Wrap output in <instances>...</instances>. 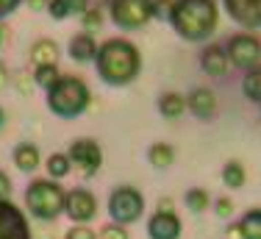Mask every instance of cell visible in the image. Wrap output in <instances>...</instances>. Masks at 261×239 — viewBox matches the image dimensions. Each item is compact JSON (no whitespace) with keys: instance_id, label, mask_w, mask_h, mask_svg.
<instances>
[{"instance_id":"1","label":"cell","mask_w":261,"mask_h":239,"mask_svg":"<svg viewBox=\"0 0 261 239\" xmlns=\"http://www.w3.org/2000/svg\"><path fill=\"white\" fill-rule=\"evenodd\" d=\"M170 22L184 39H206L217 28V3L214 0H175Z\"/></svg>"},{"instance_id":"2","label":"cell","mask_w":261,"mask_h":239,"mask_svg":"<svg viewBox=\"0 0 261 239\" xmlns=\"http://www.w3.org/2000/svg\"><path fill=\"white\" fill-rule=\"evenodd\" d=\"M139 67H142L139 50L125 39H111L97 50V70H100V78L109 81V84H114V86L134 81L136 73H139Z\"/></svg>"},{"instance_id":"3","label":"cell","mask_w":261,"mask_h":239,"mask_svg":"<svg viewBox=\"0 0 261 239\" xmlns=\"http://www.w3.org/2000/svg\"><path fill=\"white\" fill-rule=\"evenodd\" d=\"M47 103L59 117H75L89 106V89L81 78L64 75V78L56 81V86L47 92Z\"/></svg>"},{"instance_id":"4","label":"cell","mask_w":261,"mask_h":239,"mask_svg":"<svg viewBox=\"0 0 261 239\" xmlns=\"http://www.w3.org/2000/svg\"><path fill=\"white\" fill-rule=\"evenodd\" d=\"M64 200L67 198H64V192H61V186L53 184V181H34L25 192L28 209L42 220H53L56 214H61Z\"/></svg>"},{"instance_id":"5","label":"cell","mask_w":261,"mask_h":239,"mask_svg":"<svg viewBox=\"0 0 261 239\" xmlns=\"http://www.w3.org/2000/svg\"><path fill=\"white\" fill-rule=\"evenodd\" d=\"M153 17V0H111V20L120 28H139Z\"/></svg>"},{"instance_id":"6","label":"cell","mask_w":261,"mask_h":239,"mask_svg":"<svg viewBox=\"0 0 261 239\" xmlns=\"http://www.w3.org/2000/svg\"><path fill=\"white\" fill-rule=\"evenodd\" d=\"M109 209H111V217H114L117 223H134V220H139L145 203H142V195L136 189L122 186V189H117L114 195H111Z\"/></svg>"},{"instance_id":"7","label":"cell","mask_w":261,"mask_h":239,"mask_svg":"<svg viewBox=\"0 0 261 239\" xmlns=\"http://www.w3.org/2000/svg\"><path fill=\"white\" fill-rule=\"evenodd\" d=\"M228 59L233 61L236 67H256L261 59V42L256 36H233L231 45H228Z\"/></svg>"},{"instance_id":"8","label":"cell","mask_w":261,"mask_h":239,"mask_svg":"<svg viewBox=\"0 0 261 239\" xmlns=\"http://www.w3.org/2000/svg\"><path fill=\"white\" fill-rule=\"evenodd\" d=\"M0 239H31L22 211L14 209L9 200H0Z\"/></svg>"},{"instance_id":"9","label":"cell","mask_w":261,"mask_h":239,"mask_svg":"<svg viewBox=\"0 0 261 239\" xmlns=\"http://www.w3.org/2000/svg\"><path fill=\"white\" fill-rule=\"evenodd\" d=\"M70 161H75V164L84 170L86 175H92L97 167H100L103 153H100V148H97V142L78 139L75 145H72V150H70Z\"/></svg>"},{"instance_id":"10","label":"cell","mask_w":261,"mask_h":239,"mask_svg":"<svg viewBox=\"0 0 261 239\" xmlns=\"http://www.w3.org/2000/svg\"><path fill=\"white\" fill-rule=\"evenodd\" d=\"M225 9L245 28H261V0H225Z\"/></svg>"},{"instance_id":"11","label":"cell","mask_w":261,"mask_h":239,"mask_svg":"<svg viewBox=\"0 0 261 239\" xmlns=\"http://www.w3.org/2000/svg\"><path fill=\"white\" fill-rule=\"evenodd\" d=\"M64 209H67V214H70L72 220H75V223H86V220H92V217H95L97 203H95V198H92L89 192L75 189V192H70V195H67Z\"/></svg>"},{"instance_id":"12","label":"cell","mask_w":261,"mask_h":239,"mask_svg":"<svg viewBox=\"0 0 261 239\" xmlns=\"http://www.w3.org/2000/svg\"><path fill=\"white\" fill-rule=\"evenodd\" d=\"M147 234H150V239H178L181 236V220L170 211H159L147 223Z\"/></svg>"},{"instance_id":"13","label":"cell","mask_w":261,"mask_h":239,"mask_svg":"<svg viewBox=\"0 0 261 239\" xmlns=\"http://www.w3.org/2000/svg\"><path fill=\"white\" fill-rule=\"evenodd\" d=\"M228 50H222L220 45H211L206 53H203V70L208 75H225L228 73Z\"/></svg>"},{"instance_id":"14","label":"cell","mask_w":261,"mask_h":239,"mask_svg":"<svg viewBox=\"0 0 261 239\" xmlns=\"http://www.w3.org/2000/svg\"><path fill=\"white\" fill-rule=\"evenodd\" d=\"M189 109L195 111V117H211L217 111V98L211 89H195L189 95Z\"/></svg>"},{"instance_id":"15","label":"cell","mask_w":261,"mask_h":239,"mask_svg":"<svg viewBox=\"0 0 261 239\" xmlns=\"http://www.w3.org/2000/svg\"><path fill=\"white\" fill-rule=\"evenodd\" d=\"M31 59H34L36 67H56V59H59V47L50 39L36 42L34 50H31Z\"/></svg>"},{"instance_id":"16","label":"cell","mask_w":261,"mask_h":239,"mask_svg":"<svg viewBox=\"0 0 261 239\" xmlns=\"http://www.w3.org/2000/svg\"><path fill=\"white\" fill-rule=\"evenodd\" d=\"M70 56L75 61H89V59H97V45L89 34H81L70 42Z\"/></svg>"},{"instance_id":"17","label":"cell","mask_w":261,"mask_h":239,"mask_svg":"<svg viewBox=\"0 0 261 239\" xmlns=\"http://www.w3.org/2000/svg\"><path fill=\"white\" fill-rule=\"evenodd\" d=\"M236 231L242 234V239H261V209L245 214V220L239 223V228H236Z\"/></svg>"},{"instance_id":"18","label":"cell","mask_w":261,"mask_h":239,"mask_svg":"<svg viewBox=\"0 0 261 239\" xmlns=\"http://www.w3.org/2000/svg\"><path fill=\"white\" fill-rule=\"evenodd\" d=\"M159 109H161V114H164L167 119H175V117H181V114H184L186 100H184L181 95H175V92H170V95H164V98H161Z\"/></svg>"},{"instance_id":"19","label":"cell","mask_w":261,"mask_h":239,"mask_svg":"<svg viewBox=\"0 0 261 239\" xmlns=\"http://www.w3.org/2000/svg\"><path fill=\"white\" fill-rule=\"evenodd\" d=\"M78 11H86V0H53L50 3V14L56 17V20L78 14Z\"/></svg>"},{"instance_id":"20","label":"cell","mask_w":261,"mask_h":239,"mask_svg":"<svg viewBox=\"0 0 261 239\" xmlns=\"http://www.w3.org/2000/svg\"><path fill=\"white\" fill-rule=\"evenodd\" d=\"M14 161H17V167H22V170H36V164H39V150H36L34 145H20V148L14 150Z\"/></svg>"},{"instance_id":"21","label":"cell","mask_w":261,"mask_h":239,"mask_svg":"<svg viewBox=\"0 0 261 239\" xmlns=\"http://www.w3.org/2000/svg\"><path fill=\"white\" fill-rule=\"evenodd\" d=\"M222 181H225L228 186H233V189H239V186L245 184V170H242L239 161H228L225 170H222Z\"/></svg>"},{"instance_id":"22","label":"cell","mask_w":261,"mask_h":239,"mask_svg":"<svg viewBox=\"0 0 261 239\" xmlns=\"http://www.w3.org/2000/svg\"><path fill=\"white\" fill-rule=\"evenodd\" d=\"M245 95L250 100H261V67H253L245 75Z\"/></svg>"},{"instance_id":"23","label":"cell","mask_w":261,"mask_h":239,"mask_svg":"<svg viewBox=\"0 0 261 239\" xmlns=\"http://www.w3.org/2000/svg\"><path fill=\"white\" fill-rule=\"evenodd\" d=\"M47 170H50L53 178H61V175H67V173H70V156L53 153L50 159H47Z\"/></svg>"},{"instance_id":"24","label":"cell","mask_w":261,"mask_h":239,"mask_svg":"<svg viewBox=\"0 0 261 239\" xmlns=\"http://www.w3.org/2000/svg\"><path fill=\"white\" fill-rule=\"evenodd\" d=\"M147 156H150V161H153L156 167H167V164H172V148H170V145H153L150 153H147Z\"/></svg>"},{"instance_id":"25","label":"cell","mask_w":261,"mask_h":239,"mask_svg":"<svg viewBox=\"0 0 261 239\" xmlns=\"http://www.w3.org/2000/svg\"><path fill=\"white\" fill-rule=\"evenodd\" d=\"M59 78H61V75L56 73V67H36V84L45 86L47 92L56 86V81H59Z\"/></svg>"},{"instance_id":"26","label":"cell","mask_w":261,"mask_h":239,"mask_svg":"<svg viewBox=\"0 0 261 239\" xmlns=\"http://www.w3.org/2000/svg\"><path fill=\"white\" fill-rule=\"evenodd\" d=\"M186 203H189L192 211H203L208 206V195L203 192V189H192L189 195H186Z\"/></svg>"},{"instance_id":"27","label":"cell","mask_w":261,"mask_h":239,"mask_svg":"<svg viewBox=\"0 0 261 239\" xmlns=\"http://www.w3.org/2000/svg\"><path fill=\"white\" fill-rule=\"evenodd\" d=\"M100 239H128V231L122 225H106Z\"/></svg>"},{"instance_id":"28","label":"cell","mask_w":261,"mask_h":239,"mask_svg":"<svg viewBox=\"0 0 261 239\" xmlns=\"http://www.w3.org/2000/svg\"><path fill=\"white\" fill-rule=\"evenodd\" d=\"M97 25H100V14H97L95 9H89V11L84 14V28H86V31H95Z\"/></svg>"},{"instance_id":"29","label":"cell","mask_w":261,"mask_h":239,"mask_svg":"<svg viewBox=\"0 0 261 239\" xmlns=\"http://www.w3.org/2000/svg\"><path fill=\"white\" fill-rule=\"evenodd\" d=\"M67 239H95V234H92L89 228H81V225H78V228L70 231V236H67Z\"/></svg>"},{"instance_id":"30","label":"cell","mask_w":261,"mask_h":239,"mask_svg":"<svg viewBox=\"0 0 261 239\" xmlns=\"http://www.w3.org/2000/svg\"><path fill=\"white\" fill-rule=\"evenodd\" d=\"M9 195H11V184L6 178V173H0V200H9Z\"/></svg>"},{"instance_id":"31","label":"cell","mask_w":261,"mask_h":239,"mask_svg":"<svg viewBox=\"0 0 261 239\" xmlns=\"http://www.w3.org/2000/svg\"><path fill=\"white\" fill-rule=\"evenodd\" d=\"M20 6V0H0V17H6V14H11V11Z\"/></svg>"},{"instance_id":"32","label":"cell","mask_w":261,"mask_h":239,"mask_svg":"<svg viewBox=\"0 0 261 239\" xmlns=\"http://www.w3.org/2000/svg\"><path fill=\"white\" fill-rule=\"evenodd\" d=\"M217 214H220V217L231 214V200H217Z\"/></svg>"},{"instance_id":"33","label":"cell","mask_w":261,"mask_h":239,"mask_svg":"<svg viewBox=\"0 0 261 239\" xmlns=\"http://www.w3.org/2000/svg\"><path fill=\"white\" fill-rule=\"evenodd\" d=\"M28 3H31V9H42V6L47 3V0H28Z\"/></svg>"},{"instance_id":"34","label":"cell","mask_w":261,"mask_h":239,"mask_svg":"<svg viewBox=\"0 0 261 239\" xmlns=\"http://www.w3.org/2000/svg\"><path fill=\"white\" fill-rule=\"evenodd\" d=\"M3 84H6V70L0 67V86H3Z\"/></svg>"},{"instance_id":"35","label":"cell","mask_w":261,"mask_h":239,"mask_svg":"<svg viewBox=\"0 0 261 239\" xmlns=\"http://www.w3.org/2000/svg\"><path fill=\"white\" fill-rule=\"evenodd\" d=\"M0 128H3V109H0Z\"/></svg>"},{"instance_id":"36","label":"cell","mask_w":261,"mask_h":239,"mask_svg":"<svg viewBox=\"0 0 261 239\" xmlns=\"http://www.w3.org/2000/svg\"><path fill=\"white\" fill-rule=\"evenodd\" d=\"M0 42H3V28H0Z\"/></svg>"}]
</instances>
